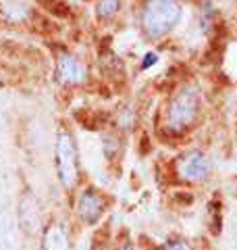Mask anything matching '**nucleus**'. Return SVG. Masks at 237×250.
<instances>
[{
    "instance_id": "1",
    "label": "nucleus",
    "mask_w": 237,
    "mask_h": 250,
    "mask_svg": "<svg viewBox=\"0 0 237 250\" xmlns=\"http://www.w3.org/2000/svg\"><path fill=\"white\" fill-rule=\"evenodd\" d=\"M181 17H183V9L177 0H146L139 25L148 38L158 40L171 34L179 25Z\"/></svg>"
},
{
    "instance_id": "2",
    "label": "nucleus",
    "mask_w": 237,
    "mask_h": 250,
    "mask_svg": "<svg viewBox=\"0 0 237 250\" xmlns=\"http://www.w3.org/2000/svg\"><path fill=\"white\" fill-rule=\"evenodd\" d=\"M200 111V90L196 85L179 90L169 103L167 121L173 129H187Z\"/></svg>"
},
{
    "instance_id": "3",
    "label": "nucleus",
    "mask_w": 237,
    "mask_h": 250,
    "mask_svg": "<svg viewBox=\"0 0 237 250\" xmlns=\"http://www.w3.org/2000/svg\"><path fill=\"white\" fill-rule=\"evenodd\" d=\"M54 163H57V173L62 188H75L79 175V161H77V148L75 142L67 131H60L54 146Z\"/></svg>"
},
{
    "instance_id": "4",
    "label": "nucleus",
    "mask_w": 237,
    "mask_h": 250,
    "mask_svg": "<svg viewBox=\"0 0 237 250\" xmlns=\"http://www.w3.org/2000/svg\"><path fill=\"white\" fill-rule=\"evenodd\" d=\"M177 169H179L181 177L187 179V182L202 184V182H206V179L210 177V173H212V163L204 152L189 150L179 159Z\"/></svg>"
},
{
    "instance_id": "5",
    "label": "nucleus",
    "mask_w": 237,
    "mask_h": 250,
    "mask_svg": "<svg viewBox=\"0 0 237 250\" xmlns=\"http://www.w3.org/2000/svg\"><path fill=\"white\" fill-rule=\"evenodd\" d=\"M104 210H106V200L98 190L90 188V190H85L79 196L77 215L85 225H96L100 221V217L104 215Z\"/></svg>"
},
{
    "instance_id": "6",
    "label": "nucleus",
    "mask_w": 237,
    "mask_h": 250,
    "mask_svg": "<svg viewBox=\"0 0 237 250\" xmlns=\"http://www.w3.org/2000/svg\"><path fill=\"white\" fill-rule=\"evenodd\" d=\"M57 80L65 85H79L88 80V69L73 54H60L57 59Z\"/></svg>"
},
{
    "instance_id": "7",
    "label": "nucleus",
    "mask_w": 237,
    "mask_h": 250,
    "mask_svg": "<svg viewBox=\"0 0 237 250\" xmlns=\"http://www.w3.org/2000/svg\"><path fill=\"white\" fill-rule=\"evenodd\" d=\"M40 219V210H38V202L36 198L27 194V198L21 200V223L27 231H34Z\"/></svg>"
},
{
    "instance_id": "8",
    "label": "nucleus",
    "mask_w": 237,
    "mask_h": 250,
    "mask_svg": "<svg viewBox=\"0 0 237 250\" xmlns=\"http://www.w3.org/2000/svg\"><path fill=\"white\" fill-rule=\"evenodd\" d=\"M42 250H69V238L67 231L60 225H52L44 236V246Z\"/></svg>"
},
{
    "instance_id": "9",
    "label": "nucleus",
    "mask_w": 237,
    "mask_h": 250,
    "mask_svg": "<svg viewBox=\"0 0 237 250\" xmlns=\"http://www.w3.org/2000/svg\"><path fill=\"white\" fill-rule=\"evenodd\" d=\"M121 9V2L118 0H98L96 4V17L100 21H110Z\"/></svg>"
},
{
    "instance_id": "10",
    "label": "nucleus",
    "mask_w": 237,
    "mask_h": 250,
    "mask_svg": "<svg viewBox=\"0 0 237 250\" xmlns=\"http://www.w3.org/2000/svg\"><path fill=\"white\" fill-rule=\"evenodd\" d=\"M160 250H192V246L185 240H169L167 244H162Z\"/></svg>"
},
{
    "instance_id": "11",
    "label": "nucleus",
    "mask_w": 237,
    "mask_h": 250,
    "mask_svg": "<svg viewBox=\"0 0 237 250\" xmlns=\"http://www.w3.org/2000/svg\"><path fill=\"white\" fill-rule=\"evenodd\" d=\"M0 85H2V82H0Z\"/></svg>"
}]
</instances>
